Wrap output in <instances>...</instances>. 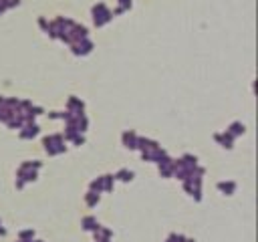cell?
I'll list each match as a JSON object with an SVG mask.
<instances>
[]
</instances>
